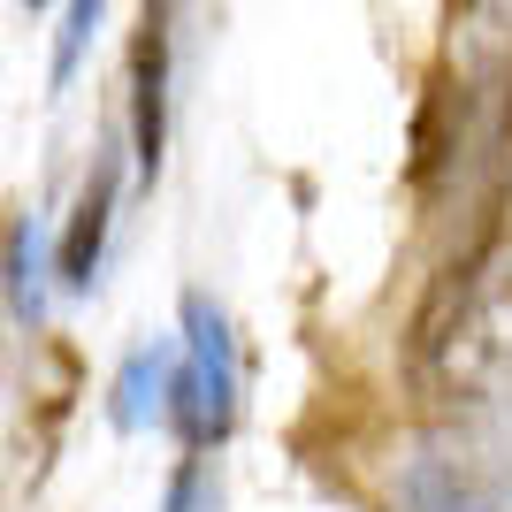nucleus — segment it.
Instances as JSON below:
<instances>
[{
  "label": "nucleus",
  "mask_w": 512,
  "mask_h": 512,
  "mask_svg": "<svg viewBox=\"0 0 512 512\" xmlns=\"http://www.w3.org/2000/svg\"><path fill=\"white\" fill-rule=\"evenodd\" d=\"M169 421L184 436V451H214L237 421V344L230 314L207 291H184V344H176V390H169Z\"/></svg>",
  "instance_id": "obj_1"
},
{
  "label": "nucleus",
  "mask_w": 512,
  "mask_h": 512,
  "mask_svg": "<svg viewBox=\"0 0 512 512\" xmlns=\"http://www.w3.org/2000/svg\"><path fill=\"white\" fill-rule=\"evenodd\" d=\"M161 146H169V16H146L138 54H130V161H138V184L161 176Z\"/></svg>",
  "instance_id": "obj_2"
},
{
  "label": "nucleus",
  "mask_w": 512,
  "mask_h": 512,
  "mask_svg": "<svg viewBox=\"0 0 512 512\" xmlns=\"http://www.w3.org/2000/svg\"><path fill=\"white\" fill-rule=\"evenodd\" d=\"M107 214H115V146L92 153V176H85V192H77V207H69V222H62V245H54L62 291H92V283H100Z\"/></svg>",
  "instance_id": "obj_3"
},
{
  "label": "nucleus",
  "mask_w": 512,
  "mask_h": 512,
  "mask_svg": "<svg viewBox=\"0 0 512 512\" xmlns=\"http://www.w3.org/2000/svg\"><path fill=\"white\" fill-rule=\"evenodd\" d=\"M398 512H512L482 474L451 467V459H413L398 482Z\"/></svg>",
  "instance_id": "obj_4"
},
{
  "label": "nucleus",
  "mask_w": 512,
  "mask_h": 512,
  "mask_svg": "<svg viewBox=\"0 0 512 512\" xmlns=\"http://www.w3.org/2000/svg\"><path fill=\"white\" fill-rule=\"evenodd\" d=\"M169 390H176V344H146V352H130L123 375H115V406H107V421L138 428L146 413H169Z\"/></svg>",
  "instance_id": "obj_5"
},
{
  "label": "nucleus",
  "mask_w": 512,
  "mask_h": 512,
  "mask_svg": "<svg viewBox=\"0 0 512 512\" xmlns=\"http://www.w3.org/2000/svg\"><path fill=\"white\" fill-rule=\"evenodd\" d=\"M8 314L23 329H39V314H46V260H39V230L31 222L8 230Z\"/></svg>",
  "instance_id": "obj_6"
},
{
  "label": "nucleus",
  "mask_w": 512,
  "mask_h": 512,
  "mask_svg": "<svg viewBox=\"0 0 512 512\" xmlns=\"http://www.w3.org/2000/svg\"><path fill=\"white\" fill-rule=\"evenodd\" d=\"M92 31H100V0H69L62 8V39H54V92L69 85V69H77V54H85Z\"/></svg>",
  "instance_id": "obj_7"
},
{
  "label": "nucleus",
  "mask_w": 512,
  "mask_h": 512,
  "mask_svg": "<svg viewBox=\"0 0 512 512\" xmlns=\"http://www.w3.org/2000/svg\"><path fill=\"white\" fill-rule=\"evenodd\" d=\"M161 512H214V482H207V467H199V459H184V467L169 474Z\"/></svg>",
  "instance_id": "obj_8"
}]
</instances>
